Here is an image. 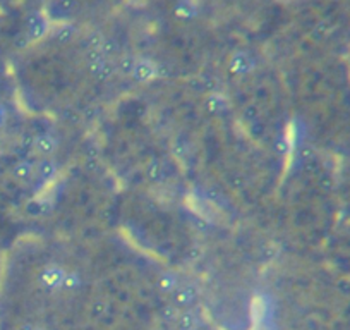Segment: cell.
I'll return each instance as SVG.
<instances>
[{
	"label": "cell",
	"mask_w": 350,
	"mask_h": 330,
	"mask_svg": "<svg viewBox=\"0 0 350 330\" xmlns=\"http://www.w3.org/2000/svg\"><path fill=\"white\" fill-rule=\"evenodd\" d=\"M5 109L2 105H0V127H2V126H4V122H5Z\"/></svg>",
	"instance_id": "603a6c76"
},
{
	"label": "cell",
	"mask_w": 350,
	"mask_h": 330,
	"mask_svg": "<svg viewBox=\"0 0 350 330\" xmlns=\"http://www.w3.org/2000/svg\"><path fill=\"white\" fill-rule=\"evenodd\" d=\"M158 289L162 292H173L177 289V275L172 272H167V273H163V275H160Z\"/></svg>",
	"instance_id": "4fadbf2b"
},
{
	"label": "cell",
	"mask_w": 350,
	"mask_h": 330,
	"mask_svg": "<svg viewBox=\"0 0 350 330\" xmlns=\"http://www.w3.org/2000/svg\"><path fill=\"white\" fill-rule=\"evenodd\" d=\"M158 74V67L150 61V59H139L136 61L134 71H132V78L139 83H144V81H151L153 78H156Z\"/></svg>",
	"instance_id": "3957f363"
},
{
	"label": "cell",
	"mask_w": 350,
	"mask_h": 330,
	"mask_svg": "<svg viewBox=\"0 0 350 330\" xmlns=\"http://www.w3.org/2000/svg\"><path fill=\"white\" fill-rule=\"evenodd\" d=\"M57 138L52 134H40V136L34 138V148L42 155H52L57 150Z\"/></svg>",
	"instance_id": "ba28073f"
},
{
	"label": "cell",
	"mask_w": 350,
	"mask_h": 330,
	"mask_svg": "<svg viewBox=\"0 0 350 330\" xmlns=\"http://www.w3.org/2000/svg\"><path fill=\"white\" fill-rule=\"evenodd\" d=\"M196 330H199V329H196Z\"/></svg>",
	"instance_id": "484cf974"
},
{
	"label": "cell",
	"mask_w": 350,
	"mask_h": 330,
	"mask_svg": "<svg viewBox=\"0 0 350 330\" xmlns=\"http://www.w3.org/2000/svg\"><path fill=\"white\" fill-rule=\"evenodd\" d=\"M65 273L67 272H65L64 268H61L59 265H48L40 273V281H42V284L45 285L46 289H50V291H52V289H61Z\"/></svg>",
	"instance_id": "6da1fadb"
},
{
	"label": "cell",
	"mask_w": 350,
	"mask_h": 330,
	"mask_svg": "<svg viewBox=\"0 0 350 330\" xmlns=\"http://www.w3.org/2000/svg\"><path fill=\"white\" fill-rule=\"evenodd\" d=\"M38 177L42 179L43 182H50L57 177V165L52 158H43L42 162H38L36 167Z\"/></svg>",
	"instance_id": "9c48e42d"
},
{
	"label": "cell",
	"mask_w": 350,
	"mask_h": 330,
	"mask_svg": "<svg viewBox=\"0 0 350 330\" xmlns=\"http://www.w3.org/2000/svg\"><path fill=\"white\" fill-rule=\"evenodd\" d=\"M136 65V59L132 55H122L121 61L115 64V69L124 76H132V71H134Z\"/></svg>",
	"instance_id": "2e32d148"
},
{
	"label": "cell",
	"mask_w": 350,
	"mask_h": 330,
	"mask_svg": "<svg viewBox=\"0 0 350 330\" xmlns=\"http://www.w3.org/2000/svg\"><path fill=\"white\" fill-rule=\"evenodd\" d=\"M146 177L151 182H162L165 177V171H163V165L158 160H151L146 167Z\"/></svg>",
	"instance_id": "8fae6325"
},
{
	"label": "cell",
	"mask_w": 350,
	"mask_h": 330,
	"mask_svg": "<svg viewBox=\"0 0 350 330\" xmlns=\"http://www.w3.org/2000/svg\"><path fill=\"white\" fill-rule=\"evenodd\" d=\"M230 72L232 74H237V76H244V74H249V72L254 69V61H252L251 55L247 53H235L232 59H230Z\"/></svg>",
	"instance_id": "5b68a950"
},
{
	"label": "cell",
	"mask_w": 350,
	"mask_h": 330,
	"mask_svg": "<svg viewBox=\"0 0 350 330\" xmlns=\"http://www.w3.org/2000/svg\"><path fill=\"white\" fill-rule=\"evenodd\" d=\"M172 299L173 303H175V306H191V304H194L198 301V289L196 285L192 284H185V285H181V287H177L175 291L172 292Z\"/></svg>",
	"instance_id": "7a4b0ae2"
},
{
	"label": "cell",
	"mask_w": 350,
	"mask_h": 330,
	"mask_svg": "<svg viewBox=\"0 0 350 330\" xmlns=\"http://www.w3.org/2000/svg\"><path fill=\"white\" fill-rule=\"evenodd\" d=\"M48 31V23L42 14L33 12L28 17V34L31 40H42Z\"/></svg>",
	"instance_id": "277c9868"
},
{
	"label": "cell",
	"mask_w": 350,
	"mask_h": 330,
	"mask_svg": "<svg viewBox=\"0 0 350 330\" xmlns=\"http://www.w3.org/2000/svg\"><path fill=\"white\" fill-rule=\"evenodd\" d=\"M179 330H196L199 329V318L196 316L194 311H184L177 318Z\"/></svg>",
	"instance_id": "30bf717a"
},
{
	"label": "cell",
	"mask_w": 350,
	"mask_h": 330,
	"mask_svg": "<svg viewBox=\"0 0 350 330\" xmlns=\"http://www.w3.org/2000/svg\"><path fill=\"white\" fill-rule=\"evenodd\" d=\"M21 330H34V327L33 325H24V327H21Z\"/></svg>",
	"instance_id": "cb8c5ba5"
},
{
	"label": "cell",
	"mask_w": 350,
	"mask_h": 330,
	"mask_svg": "<svg viewBox=\"0 0 350 330\" xmlns=\"http://www.w3.org/2000/svg\"><path fill=\"white\" fill-rule=\"evenodd\" d=\"M14 175H15V179H19V181H30V179L34 175V165L31 162H28V160L19 162L14 167Z\"/></svg>",
	"instance_id": "7c38bea8"
},
{
	"label": "cell",
	"mask_w": 350,
	"mask_h": 330,
	"mask_svg": "<svg viewBox=\"0 0 350 330\" xmlns=\"http://www.w3.org/2000/svg\"><path fill=\"white\" fill-rule=\"evenodd\" d=\"M107 310V308H105V304H103V303H96V304H94V313H96V315H103V311H105Z\"/></svg>",
	"instance_id": "7402d4cb"
},
{
	"label": "cell",
	"mask_w": 350,
	"mask_h": 330,
	"mask_svg": "<svg viewBox=\"0 0 350 330\" xmlns=\"http://www.w3.org/2000/svg\"><path fill=\"white\" fill-rule=\"evenodd\" d=\"M172 155L179 160V162H184L189 155V143L184 138H177V140L172 143Z\"/></svg>",
	"instance_id": "5bb4252c"
},
{
	"label": "cell",
	"mask_w": 350,
	"mask_h": 330,
	"mask_svg": "<svg viewBox=\"0 0 350 330\" xmlns=\"http://www.w3.org/2000/svg\"><path fill=\"white\" fill-rule=\"evenodd\" d=\"M81 285V277L79 273L76 272H67L64 277V282H62V287L64 291H76V289Z\"/></svg>",
	"instance_id": "ac0fdd59"
},
{
	"label": "cell",
	"mask_w": 350,
	"mask_h": 330,
	"mask_svg": "<svg viewBox=\"0 0 350 330\" xmlns=\"http://www.w3.org/2000/svg\"><path fill=\"white\" fill-rule=\"evenodd\" d=\"M76 11V0H55L50 5V16L53 19H65Z\"/></svg>",
	"instance_id": "52a82bcc"
},
{
	"label": "cell",
	"mask_w": 350,
	"mask_h": 330,
	"mask_svg": "<svg viewBox=\"0 0 350 330\" xmlns=\"http://www.w3.org/2000/svg\"><path fill=\"white\" fill-rule=\"evenodd\" d=\"M34 330H42V329H34Z\"/></svg>",
	"instance_id": "d4e9b609"
},
{
	"label": "cell",
	"mask_w": 350,
	"mask_h": 330,
	"mask_svg": "<svg viewBox=\"0 0 350 330\" xmlns=\"http://www.w3.org/2000/svg\"><path fill=\"white\" fill-rule=\"evenodd\" d=\"M105 36L100 31H93L90 33V36L86 38V47L88 50H103V43H105Z\"/></svg>",
	"instance_id": "e0dca14e"
},
{
	"label": "cell",
	"mask_w": 350,
	"mask_h": 330,
	"mask_svg": "<svg viewBox=\"0 0 350 330\" xmlns=\"http://www.w3.org/2000/svg\"><path fill=\"white\" fill-rule=\"evenodd\" d=\"M74 36H76V28L72 26V24H62V26L55 31V40L59 43L72 42Z\"/></svg>",
	"instance_id": "9a60e30c"
},
{
	"label": "cell",
	"mask_w": 350,
	"mask_h": 330,
	"mask_svg": "<svg viewBox=\"0 0 350 330\" xmlns=\"http://www.w3.org/2000/svg\"><path fill=\"white\" fill-rule=\"evenodd\" d=\"M117 52H119V45H117V42L115 40L107 38L105 43H103V53H105V55H113V53H117Z\"/></svg>",
	"instance_id": "44dd1931"
},
{
	"label": "cell",
	"mask_w": 350,
	"mask_h": 330,
	"mask_svg": "<svg viewBox=\"0 0 350 330\" xmlns=\"http://www.w3.org/2000/svg\"><path fill=\"white\" fill-rule=\"evenodd\" d=\"M88 69H90L91 76L96 78L98 81H107L115 74V64L110 62L108 59L105 61H100V62H93V64H88Z\"/></svg>",
	"instance_id": "8992f818"
},
{
	"label": "cell",
	"mask_w": 350,
	"mask_h": 330,
	"mask_svg": "<svg viewBox=\"0 0 350 330\" xmlns=\"http://www.w3.org/2000/svg\"><path fill=\"white\" fill-rule=\"evenodd\" d=\"M179 308L175 306V304H168V306L162 308V318L165 320V322H175V320L179 318Z\"/></svg>",
	"instance_id": "d6986e66"
},
{
	"label": "cell",
	"mask_w": 350,
	"mask_h": 330,
	"mask_svg": "<svg viewBox=\"0 0 350 330\" xmlns=\"http://www.w3.org/2000/svg\"><path fill=\"white\" fill-rule=\"evenodd\" d=\"M208 107H210L211 112H218V110H223V107H225V100L222 96H211L210 102H208Z\"/></svg>",
	"instance_id": "ffe728a7"
}]
</instances>
